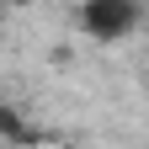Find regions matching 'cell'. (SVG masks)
I'll list each match as a JSON object with an SVG mask.
<instances>
[{"label":"cell","mask_w":149,"mask_h":149,"mask_svg":"<svg viewBox=\"0 0 149 149\" xmlns=\"http://www.w3.org/2000/svg\"><path fill=\"white\" fill-rule=\"evenodd\" d=\"M74 22L91 43H128V37L139 32L144 22V6L139 0H80V11H74Z\"/></svg>","instance_id":"cell-1"},{"label":"cell","mask_w":149,"mask_h":149,"mask_svg":"<svg viewBox=\"0 0 149 149\" xmlns=\"http://www.w3.org/2000/svg\"><path fill=\"white\" fill-rule=\"evenodd\" d=\"M0 144L6 149H37V144H48V133L32 123V112H22L16 101H0Z\"/></svg>","instance_id":"cell-2"},{"label":"cell","mask_w":149,"mask_h":149,"mask_svg":"<svg viewBox=\"0 0 149 149\" xmlns=\"http://www.w3.org/2000/svg\"><path fill=\"white\" fill-rule=\"evenodd\" d=\"M0 6H11V11H22V6H32V0H0Z\"/></svg>","instance_id":"cell-3"}]
</instances>
